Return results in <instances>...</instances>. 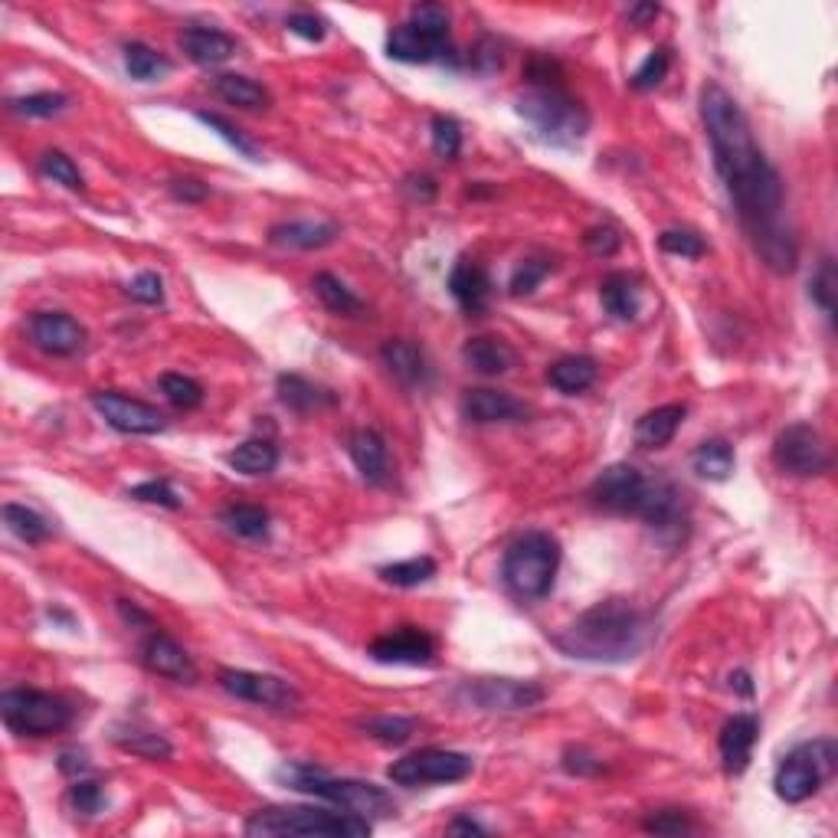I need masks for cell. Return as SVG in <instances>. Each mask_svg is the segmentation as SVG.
<instances>
[{
    "label": "cell",
    "instance_id": "obj_1",
    "mask_svg": "<svg viewBox=\"0 0 838 838\" xmlns=\"http://www.w3.org/2000/svg\"><path fill=\"white\" fill-rule=\"evenodd\" d=\"M701 118L715 151V168L753 249L773 272L789 276L799 262V243L783 223V178L760 151L743 108L724 86L708 83L701 89Z\"/></svg>",
    "mask_w": 838,
    "mask_h": 838
},
{
    "label": "cell",
    "instance_id": "obj_2",
    "mask_svg": "<svg viewBox=\"0 0 838 838\" xmlns=\"http://www.w3.org/2000/svg\"><path fill=\"white\" fill-rule=\"evenodd\" d=\"M648 642V616L628 600H603L554 635V645L580 662H628Z\"/></svg>",
    "mask_w": 838,
    "mask_h": 838
},
{
    "label": "cell",
    "instance_id": "obj_3",
    "mask_svg": "<svg viewBox=\"0 0 838 838\" xmlns=\"http://www.w3.org/2000/svg\"><path fill=\"white\" fill-rule=\"evenodd\" d=\"M370 819L347 813V809H324V806H272L259 809L246 819V836L282 838V836H314V838H364L370 836Z\"/></svg>",
    "mask_w": 838,
    "mask_h": 838
},
{
    "label": "cell",
    "instance_id": "obj_4",
    "mask_svg": "<svg viewBox=\"0 0 838 838\" xmlns=\"http://www.w3.org/2000/svg\"><path fill=\"white\" fill-rule=\"evenodd\" d=\"M276 776L296 793H305V796H314L327 806L357 813L364 819L390 816L397 809L394 799L387 796V789H380L374 783H364V780H337V776H331L318 766H309V763H286V766H279Z\"/></svg>",
    "mask_w": 838,
    "mask_h": 838
},
{
    "label": "cell",
    "instance_id": "obj_5",
    "mask_svg": "<svg viewBox=\"0 0 838 838\" xmlns=\"http://www.w3.org/2000/svg\"><path fill=\"white\" fill-rule=\"evenodd\" d=\"M515 108L534 135L554 148H573L590 135V111L560 86H530Z\"/></svg>",
    "mask_w": 838,
    "mask_h": 838
},
{
    "label": "cell",
    "instance_id": "obj_6",
    "mask_svg": "<svg viewBox=\"0 0 838 838\" xmlns=\"http://www.w3.org/2000/svg\"><path fill=\"white\" fill-rule=\"evenodd\" d=\"M560 567V544L547 530H527L515 537L502 560V580L518 600H544L554 590Z\"/></svg>",
    "mask_w": 838,
    "mask_h": 838
},
{
    "label": "cell",
    "instance_id": "obj_7",
    "mask_svg": "<svg viewBox=\"0 0 838 838\" xmlns=\"http://www.w3.org/2000/svg\"><path fill=\"white\" fill-rule=\"evenodd\" d=\"M387 56L397 63H439L449 56V10L442 3H419L410 20L387 36Z\"/></svg>",
    "mask_w": 838,
    "mask_h": 838
},
{
    "label": "cell",
    "instance_id": "obj_8",
    "mask_svg": "<svg viewBox=\"0 0 838 838\" xmlns=\"http://www.w3.org/2000/svg\"><path fill=\"white\" fill-rule=\"evenodd\" d=\"M838 766V746L832 740H813V743H799L796 750H789L783 756V763L776 766L773 786L776 796L783 803H806L819 793V786L836 773Z\"/></svg>",
    "mask_w": 838,
    "mask_h": 838
},
{
    "label": "cell",
    "instance_id": "obj_9",
    "mask_svg": "<svg viewBox=\"0 0 838 838\" xmlns=\"http://www.w3.org/2000/svg\"><path fill=\"white\" fill-rule=\"evenodd\" d=\"M0 718L3 724L20 737H50V733L66 731L73 724V708L36 688H10L0 695Z\"/></svg>",
    "mask_w": 838,
    "mask_h": 838
},
{
    "label": "cell",
    "instance_id": "obj_10",
    "mask_svg": "<svg viewBox=\"0 0 838 838\" xmlns=\"http://www.w3.org/2000/svg\"><path fill=\"white\" fill-rule=\"evenodd\" d=\"M773 462L786 475H796V479H816V475H826L832 469L829 445L819 436V429H813L809 422H793L776 436Z\"/></svg>",
    "mask_w": 838,
    "mask_h": 838
},
{
    "label": "cell",
    "instance_id": "obj_11",
    "mask_svg": "<svg viewBox=\"0 0 838 838\" xmlns=\"http://www.w3.org/2000/svg\"><path fill=\"white\" fill-rule=\"evenodd\" d=\"M472 766L475 763L469 753L426 746V750L407 753L404 760H397L387 770V776L397 786H432V783H459L472 773Z\"/></svg>",
    "mask_w": 838,
    "mask_h": 838
},
{
    "label": "cell",
    "instance_id": "obj_12",
    "mask_svg": "<svg viewBox=\"0 0 838 838\" xmlns=\"http://www.w3.org/2000/svg\"><path fill=\"white\" fill-rule=\"evenodd\" d=\"M216 681L226 695L269 708V711H299L302 708V695L292 681L276 678V675H259V672H246V668H219Z\"/></svg>",
    "mask_w": 838,
    "mask_h": 838
},
{
    "label": "cell",
    "instance_id": "obj_13",
    "mask_svg": "<svg viewBox=\"0 0 838 838\" xmlns=\"http://www.w3.org/2000/svg\"><path fill=\"white\" fill-rule=\"evenodd\" d=\"M459 698L482 711L518 715L544 701V688L534 681H518V678H475V681H462Z\"/></svg>",
    "mask_w": 838,
    "mask_h": 838
},
{
    "label": "cell",
    "instance_id": "obj_14",
    "mask_svg": "<svg viewBox=\"0 0 838 838\" xmlns=\"http://www.w3.org/2000/svg\"><path fill=\"white\" fill-rule=\"evenodd\" d=\"M648 482L635 465L628 462H616L610 469H603L590 488V498L593 505H600L603 512H613V515H635L638 518V508L648 495Z\"/></svg>",
    "mask_w": 838,
    "mask_h": 838
},
{
    "label": "cell",
    "instance_id": "obj_15",
    "mask_svg": "<svg viewBox=\"0 0 838 838\" xmlns=\"http://www.w3.org/2000/svg\"><path fill=\"white\" fill-rule=\"evenodd\" d=\"M93 407L111 429H118L125 436H158V432L168 429V417L158 407H151L144 400H135V397H125L118 390L93 394Z\"/></svg>",
    "mask_w": 838,
    "mask_h": 838
},
{
    "label": "cell",
    "instance_id": "obj_16",
    "mask_svg": "<svg viewBox=\"0 0 838 838\" xmlns=\"http://www.w3.org/2000/svg\"><path fill=\"white\" fill-rule=\"evenodd\" d=\"M30 337L53 357H73L86 347V327L66 312H36L30 318Z\"/></svg>",
    "mask_w": 838,
    "mask_h": 838
},
{
    "label": "cell",
    "instance_id": "obj_17",
    "mask_svg": "<svg viewBox=\"0 0 838 838\" xmlns=\"http://www.w3.org/2000/svg\"><path fill=\"white\" fill-rule=\"evenodd\" d=\"M367 655L380 665H429L436 658V638L417 626H404L370 642Z\"/></svg>",
    "mask_w": 838,
    "mask_h": 838
},
{
    "label": "cell",
    "instance_id": "obj_18",
    "mask_svg": "<svg viewBox=\"0 0 838 838\" xmlns=\"http://www.w3.org/2000/svg\"><path fill=\"white\" fill-rule=\"evenodd\" d=\"M141 662L148 672L161 675V678H171L178 685H194L197 681V665L194 658L187 655V648L181 642H174L168 632H151L144 642H141Z\"/></svg>",
    "mask_w": 838,
    "mask_h": 838
},
{
    "label": "cell",
    "instance_id": "obj_19",
    "mask_svg": "<svg viewBox=\"0 0 838 838\" xmlns=\"http://www.w3.org/2000/svg\"><path fill=\"white\" fill-rule=\"evenodd\" d=\"M462 417L479 426L488 422H524L530 417V407L522 404L518 397L505 394V390H492V387H475L465 390L462 397Z\"/></svg>",
    "mask_w": 838,
    "mask_h": 838
},
{
    "label": "cell",
    "instance_id": "obj_20",
    "mask_svg": "<svg viewBox=\"0 0 838 838\" xmlns=\"http://www.w3.org/2000/svg\"><path fill=\"white\" fill-rule=\"evenodd\" d=\"M347 452L354 469L367 485H387L390 479V449L380 432L374 429H354L347 439Z\"/></svg>",
    "mask_w": 838,
    "mask_h": 838
},
{
    "label": "cell",
    "instance_id": "obj_21",
    "mask_svg": "<svg viewBox=\"0 0 838 838\" xmlns=\"http://www.w3.org/2000/svg\"><path fill=\"white\" fill-rule=\"evenodd\" d=\"M449 292L465 314H482L492 299V279L482 266L459 259L449 272Z\"/></svg>",
    "mask_w": 838,
    "mask_h": 838
},
{
    "label": "cell",
    "instance_id": "obj_22",
    "mask_svg": "<svg viewBox=\"0 0 838 838\" xmlns=\"http://www.w3.org/2000/svg\"><path fill=\"white\" fill-rule=\"evenodd\" d=\"M756 737H760V721L753 715H733L731 721L721 728V760H724V770L731 776H740L750 760H753V746H756Z\"/></svg>",
    "mask_w": 838,
    "mask_h": 838
},
{
    "label": "cell",
    "instance_id": "obj_23",
    "mask_svg": "<svg viewBox=\"0 0 838 838\" xmlns=\"http://www.w3.org/2000/svg\"><path fill=\"white\" fill-rule=\"evenodd\" d=\"M181 50L197 66H219L236 56L239 43H236V36H229L226 30H216V26H187L181 33Z\"/></svg>",
    "mask_w": 838,
    "mask_h": 838
},
{
    "label": "cell",
    "instance_id": "obj_24",
    "mask_svg": "<svg viewBox=\"0 0 838 838\" xmlns=\"http://www.w3.org/2000/svg\"><path fill=\"white\" fill-rule=\"evenodd\" d=\"M638 518L655 527V530H675L681 527L688 512H685V495L672 482H648V495L638 508Z\"/></svg>",
    "mask_w": 838,
    "mask_h": 838
},
{
    "label": "cell",
    "instance_id": "obj_25",
    "mask_svg": "<svg viewBox=\"0 0 838 838\" xmlns=\"http://www.w3.org/2000/svg\"><path fill=\"white\" fill-rule=\"evenodd\" d=\"M462 361L482 377H502L518 367V351L498 337H469L462 344Z\"/></svg>",
    "mask_w": 838,
    "mask_h": 838
},
{
    "label": "cell",
    "instance_id": "obj_26",
    "mask_svg": "<svg viewBox=\"0 0 838 838\" xmlns=\"http://www.w3.org/2000/svg\"><path fill=\"white\" fill-rule=\"evenodd\" d=\"M341 236V226L331 219H286L269 229L272 246H289V249H324Z\"/></svg>",
    "mask_w": 838,
    "mask_h": 838
},
{
    "label": "cell",
    "instance_id": "obj_27",
    "mask_svg": "<svg viewBox=\"0 0 838 838\" xmlns=\"http://www.w3.org/2000/svg\"><path fill=\"white\" fill-rule=\"evenodd\" d=\"M380 357L387 364V370L404 384V387H422L429 384V361H426V351L407 341V337H397V341H387L380 347Z\"/></svg>",
    "mask_w": 838,
    "mask_h": 838
},
{
    "label": "cell",
    "instance_id": "obj_28",
    "mask_svg": "<svg viewBox=\"0 0 838 838\" xmlns=\"http://www.w3.org/2000/svg\"><path fill=\"white\" fill-rule=\"evenodd\" d=\"M685 417H688L685 404H665V407L648 410L645 417H638V422H635V442L642 449H662V445H668L675 439V432L681 429Z\"/></svg>",
    "mask_w": 838,
    "mask_h": 838
},
{
    "label": "cell",
    "instance_id": "obj_29",
    "mask_svg": "<svg viewBox=\"0 0 838 838\" xmlns=\"http://www.w3.org/2000/svg\"><path fill=\"white\" fill-rule=\"evenodd\" d=\"M600 377V364L587 354H573V357H560L557 364L547 367V380L554 390L567 394V397H577L583 390H590Z\"/></svg>",
    "mask_w": 838,
    "mask_h": 838
},
{
    "label": "cell",
    "instance_id": "obj_30",
    "mask_svg": "<svg viewBox=\"0 0 838 838\" xmlns=\"http://www.w3.org/2000/svg\"><path fill=\"white\" fill-rule=\"evenodd\" d=\"M600 302L603 309L620 318V321H632L638 314V305H642V289H638V279L628 276V272H613L603 279L600 286Z\"/></svg>",
    "mask_w": 838,
    "mask_h": 838
},
{
    "label": "cell",
    "instance_id": "obj_31",
    "mask_svg": "<svg viewBox=\"0 0 838 838\" xmlns=\"http://www.w3.org/2000/svg\"><path fill=\"white\" fill-rule=\"evenodd\" d=\"M213 93L226 105H236V108H246V111H259V108H269V105H272V96H269L266 86H259V83L249 79V76H236V73L216 76V79H213Z\"/></svg>",
    "mask_w": 838,
    "mask_h": 838
},
{
    "label": "cell",
    "instance_id": "obj_32",
    "mask_svg": "<svg viewBox=\"0 0 838 838\" xmlns=\"http://www.w3.org/2000/svg\"><path fill=\"white\" fill-rule=\"evenodd\" d=\"M276 390H279V400L296 410V413H312V410H321V407H331L334 397L321 387H314L312 380L299 377V374H282L276 380Z\"/></svg>",
    "mask_w": 838,
    "mask_h": 838
},
{
    "label": "cell",
    "instance_id": "obj_33",
    "mask_svg": "<svg viewBox=\"0 0 838 838\" xmlns=\"http://www.w3.org/2000/svg\"><path fill=\"white\" fill-rule=\"evenodd\" d=\"M226 462L243 475H269L279 465V449L272 439H246L226 455Z\"/></svg>",
    "mask_w": 838,
    "mask_h": 838
},
{
    "label": "cell",
    "instance_id": "obj_34",
    "mask_svg": "<svg viewBox=\"0 0 838 838\" xmlns=\"http://www.w3.org/2000/svg\"><path fill=\"white\" fill-rule=\"evenodd\" d=\"M115 746H121L125 753H135L141 760H171L174 756V746L164 733L158 731H144V728H115L111 733Z\"/></svg>",
    "mask_w": 838,
    "mask_h": 838
},
{
    "label": "cell",
    "instance_id": "obj_35",
    "mask_svg": "<svg viewBox=\"0 0 838 838\" xmlns=\"http://www.w3.org/2000/svg\"><path fill=\"white\" fill-rule=\"evenodd\" d=\"M691 465H695V472H698L701 479H708V482H728L733 465H737L731 442H724V439H708V442H701V445L695 449V455H691Z\"/></svg>",
    "mask_w": 838,
    "mask_h": 838
},
{
    "label": "cell",
    "instance_id": "obj_36",
    "mask_svg": "<svg viewBox=\"0 0 838 838\" xmlns=\"http://www.w3.org/2000/svg\"><path fill=\"white\" fill-rule=\"evenodd\" d=\"M314 296L321 299V305L327 312L344 314V318H357V314L364 312V302L337 276H331V272H318L314 276Z\"/></svg>",
    "mask_w": 838,
    "mask_h": 838
},
{
    "label": "cell",
    "instance_id": "obj_37",
    "mask_svg": "<svg viewBox=\"0 0 838 838\" xmlns=\"http://www.w3.org/2000/svg\"><path fill=\"white\" fill-rule=\"evenodd\" d=\"M125 69L138 83H154V79H161V76L171 73V63L158 50H151L144 43H128L125 46Z\"/></svg>",
    "mask_w": 838,
    "mask_h": 838
},
{
    "label": "cell",
    "instance_id": "obj_38",
    "mask_svg": "<svg viewBox=\"0 0 838 838\" xmlns=\"http://www.w3.org/2000/svg\"><path fill=\"white\" fill-rule=\"evenodd\" d=\"M219 522L226 524V530L246 540H259L269 534V515L259 505H229L219 512Z\"/></svg>",
    "mask_w": 838,
    "mask_h": 838
},
{
    "label": "cell",
    "instance_id": "obj_39",
    "mask_svg": "<svg viewBox=\"0 0 838 838\" xmlns=\"http://www.w3.org/2000/svg\"><path fill=\"white\" fill-rule=\"evenodd\" d=\"M364 737H374L380 743H407L419 724L413 718H397V715H374V718H361L354 724Z\"/></svg>",
    "mask_w": 838,
    "mask_h": 838
},
{
    "label": "cell",
    "instance_id": "obj_40",
    "mask_svg": "<svg viewBox=\"0 0 838 838\" xmlns=\"http://www.w3.org/2000/svg\"><path fill=\"white\" fill-rule=\"evenodd\" d=\"M436 577V560L432 557H410V560H397V563H387L380 567V580L390 583V587H419L426 580Z\"/></svg>",
    "mask_w": 838,
    "mask_h": 838
},
{
    "label": "cell",
    "instance_id": "obj_41",
    "mask_svg": "<svg viewBox=\"0 0 838 838\" xmlns=\"http://www.w3.org/2000/svg\"><path fill=\"white\" fill-rule=\"evenodd\" d=\"M3 522L7 527L20 537V540H26V544H43L46 537H50V524L46 518H40L33 508H26V505H3Z\"/></svg>",
    "mask_w": 838,
    "mask_h": 838
},
{
    "label": "cell",
    "instance_id": "obj_42",
    "mask_svg": "<svg viewBox=\"0 0 838 838\" xmlns=\"http://www.w3.org/2000/svg\"><path fill=\"white\" fill-rule=\"evenodd\" d=\"M40 171H43L46 178H53L56 184H63L66 191H76V194H83V191H86V181H83V174H79L76 161H73L69 154L56 151V148L40 154Z\"/></svg>",
    "mask_w": 838,
    "mask_h": 838
},
{
    "label": "cell",
    "instance_id": "obj_43",
    "mask_svg": "<svg viewBox=\"0 0 838 838\" xmlns=\"http://www.w3.org/2000/svg\"><path fill=\"white\" fill-rule=\"evenodd\" d=\"M161 394L178 407V410H197L204 404V387L194 377L184 374H164L161 380Z\"/></svg>",
    "mask_w": 838,
    "mask_h": 838
},
{
    "label": "cell",
    "instance_id": "obj_44",
    "mask_svg": "<svg viewBox=\"0 0 838 838\" xmlns=\"http://www.w3.org/2000/svg\"><path fill=\"white\" fill-rule=\"evenodd\" d=\"M432 151L442 161H455L462 154V125L452 115L432 118Z\"/></svg>",
    "mask_w": 838,
    "mask_h": 838
},
{
    "label": "cell",
    "instance_id": "obj_45",
    "mask_svg": "<svg viewBox=\"0 0 838 838\" xmlns=\"http://www.w3.org/2000/svg\"><path fill=\"white\" fill-rule=\"evenodd\" d=\"M668 66H672V53H668L665 46L652 50V53L645 56V63L632 73V89H635V93H648V89L662 86V79L668 76Z\"/></svg>",
    "mask_w": 838,
    "mask_h": 838
},
{
    "label": "cell",
    "instance_id": "obj_46",
    "mask_svg": "<svg viewBox=\"0 0 838 838\" xmlns=\"http://www.w3.org/2000/svg\"><path fill=\"white\" fill-rule=\"evenodd\" d=\"M197 121H204L210 131H216L229 148H236L239 154H246V158H253V161H259V148L233 125V121H226L223 115H216V111H197Z\"/></svg>",
    "mask_w": 838,
    "mask_h": 838
},
{
    "label": "cell",
    "instance_id": "obj_47",
    "mask_svg": "<svg viewBox=\"0 0 838 838\" xmlns=\"http://www.w3.org/2000/svg\"><path fill=\"white\" fill-rule=\"evenodd\" d=\"M658 249L668 256H681V259H701L708 253V243L691 229H665L658 236Z\"/></svg>",
    "mask_w": 838,
    "mask_h": 838
},
{
    "label": "cell",
    "instance_id": "obj_48",
    "mask_svg": "<svg viewBox=\"0 0 838 838\" xmlns=\"http://www.w3.org/2000/svg\"><path fill=\"white\" fill-rule=\"evenodd\" d=\"M69 806H73V813L76 816H99L105 809V789L103 783H96V780H76L73 786H69Z\"/></svg>",
    "mask_w": 838,
    "mask_h": 838
},
{
    "label": "cell",
    "instance_id": "obj_49",
    "mask_svg": "<svg viewBox=\"0 0 838 838\" xmlns=\"http://www.w3.org/2000/svg\"><path fill=\"white\" fill-rule=\"evenodd\" d=\"M66 105H69V99L60 96V93H36V96H23V99H10V108L17 115H26V118H53Z\"/></svg>",
    "mask_w": 838,
    "mask_h": 838
},
{
    "label": "cell",
    "instance_id": "obj_50",
    "mask_svg": "<svg viewBox=\"0 0 838 838\" xmlns=\"http://www.w3.org/2000/svg\"><path fill=\"white\" fill-rule=\"evenodd\" d=\"M128 498H135V502H144V505H161V508H168V512H178L181 508V498H178V492L164 482V479H151V482H141V485H135L131 492H128Z\"/></svg>",
    "mask_w": 838,
    "mask_h": 838
},
{
    "label": "cell",
    "instance_id": "obj_51",
    "mask_svg": "<svg viewBox=\"0 0 838 838\" xmlns=\"http://www.w3.org/2000/svg\"><path fill=\"white\" fill-rule=\"evenodd\" d=\"M836 266H832V259H823L819 272L809 282V296H813V302L826 314L836 312Z\"/></svg>",
    "mask_w": 838,
    "mask_h": 838
},
{
    "label": "cell",
    "instance_id": "obj_52",
    "mask_svg": "<svg viewBox=\"0 0 838 838\" xmlns=\"http://www.w3.org/2000/svg\"><path fill=\"white\" fill-rule=\"evenodd\" d=\"M547 276H550V262L547 259H524L522 266L515 269V276H512L508 292L512 296H530Z\"/></svg>",
    "mask_w": 838,
    "mask_h": 838
},
{
    "label": "cell",
    "instance_id": "obj_53",
    "mask_svg": "<svg viewBox=\"0 0 838 838\" xmlns=\"http://www.w3.org/2000/svg\"><path fill=\"white\" fill-rule=\"evenodd\" d=\"M125 296L141 302V305H161L164 302V282L158 272H141L125 286Z\"/></svg>",
    "mask_w": 838,
    "mask_h": 838
},
{
    "label": "cell",
    "instance_id": "obj_54",
    "mask_svg": "<svg viewBox=\"0 0 838 838\" xmlns=\"http://www.w3.org/2000/svg\"><path fill=\"white\" fill-rule=\"evenodd\" d=\"M645 832H655V836H681V832H695V823L678 813V809H665V813H655L642 823Z\"/></svg>",
    "mask_w": 838,
    "mask_h": 838
},
{
    "label": "cell",
    "instance_id": "obj_55",
    "mask_svg": "<svg viewBox=\"0 0 838 838\" xmlns=\"http://www.w3.org/2000/svg\"><path fill=\"white\" fill-rule=\"evenodd\" d=\"M583 246H587L593 256H603V259H610V256H616V253H620V246H623V236H620V229H613V226H593V229H587V236H583Z\"/></svg>",
    "mask_w": 838,
    "mask_h": 838
},
{
    "label": "cell",
    "instance_id": "obj_56",
    "mask_svg": "<svg viewBox=\"0 0 838 838\" xmlns=\"http://www.w3.org/2000/svg\"><path fill=\"white\" fill-rule=\"evenodd\" d=\"M289 30H292L296 36L309 40V43H321L324 33H327V23H324L321 17L309 13V10H299V13L289 17Z\"/></svg>",
    "mask_w": 838,
    "mask_h": 838
},
{
    "label": "cell",
    "instance_id": "obj_57",
    "mask_svg": "<svg viewBox=\"0 0 838 838\" xmlns=\"http://www.w3.org/2000/svg\"><path fill=\"white\" fill-rule=\"evenodd\" d=\"M171 194L178 201H184V204H201V201L210 197V187L204 181H197V178H174L171 181Z\"/></svg>",
    "mask_w": 838,
    "mask_h": 838
},
{
    "label": "cell",
    "instance_id": "obj_58",
    "mask_svg": "<svg viewBox=\"0 0 838 838\" xmlns=\"http://www.w3.org/2000/svg\"><path fill=\"white\" fill-rule=\"evenodd\" d=\"M563 770H567V773H577V776H593V773L603 770V763H600L597 756L583 753V750H567V753H563Z\"/></svg>",
    "mask_w": 838,
    "mask_h": 838
},
{
    "label": "cell",
    "instance_id": "obj_59",
    "mask_svg": "<svg viewBox=\"0 0 838 838\" xmlns=\"http://www.w3.org/2000/svg\"><path fill=\"white\" fill-rule=\"evenodd\" d=\"M89 770H93V763H89V753H86V750H63V753H60V773H63V776L79 780V776H86Z\"/></svg>",
    "mask_w": 838,
    "mask_h": 838
},
{
    "label": "cell",
    "instance_id": "obj_60",
    "mask_svg": "<svg viewBox=\"0 0 838 838\" xmlns=\"http://www.w3.org/2000/svg\"><path fill=\"white\" fill-rule=\"evenodd\" d=\"M407 191H410V197H417V201H432L436 197V181L432 178H426V174H413V178H407V184H404Z\"/></svg>",
    "mask_w": 838,
    "mask_h": 838
},
{
    "label": "cell",
    "instance_id": "obj_61",
    "mask_svg": "<svg viewBox=\"0 0 838 838\" xmlns=\"http://www.w3.org/2000/svg\"><path fill=\"white\" fill-rule=\"evenodd\" d=\"M652 17H658V3H635V7H628L626 13L628 26H642V23L652 20Z\"/></svg>",
    "mask_w": 838,
    "mask_h": 838
},
{
    "label": "cell",
    "instance_id": "obj_62",
    "mask_svg": "<svg viewBox=\"0 0 838 838\" xmlns=\"http://www.w3.org/2000/svg\"><path fill=\"white\" fill-rule=\"evenodd\" d=\"M118 613H121V620H125V623H144V626L151 623V620H148V613H141V610H138L135 603H128V600H118Z\"/></svg>",
    "mask_w": 838,
    "mask_h": 838
},
{
    "label": "cell",
    "instance_id": "obj_63",
    "mask_svg": "<svg viewBox=\"0 0 838 838\" xmlns=\"http://www.w3.org/2000/svg\"><path fill=\"white\" fill-rule=\"evenodd\" d=\"M731 688L733 691H740L743 698H750V695H753V685H750V675H746V672H733Z\"/></svg>",
    "mask_w": 838,
    "mask_h": 838
},
{
    "label": "cell",
    "instance_id": "obj_64",
    "mask_svg": "<svg viewBox=\"0 0 838 838\" xmlns=\"http://www.w3.org/2000/svg\"><path fill=\"white\" fill-rule=\"evenodd\" d=\"M449 832H472V836H485V829H482V826H475V823H469V819H455V823L449 826Z\"/></svg>",
    "mask_w": 838,
    "mask_h": 838
}]
</instances>
